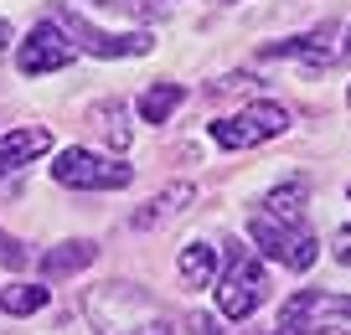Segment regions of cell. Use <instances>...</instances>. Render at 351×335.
<instances>
[{"mask_svg": "<svg viewBox=\"0 0 351 335\" xmlns=\"http://www.w3.org/2000/svg\"><path fill=\"white\" fill-rule=\"evenodd\" d=\"M52 181L57 186H73V191H119V186L134 181V171L124 160H104L93 150H62L52 160Z\"/></svg>", "mask_w": 351, "mask_h": 335, "instance_id": "277c9868", "label": "cell"}, {"mask_svg": "<svg viewBox=\"0 0 351 335\" xmlns=\"http://www.w3.org/2000/svg\"><path fill=\"white\" fill-rule=\"evenodd\" d=\"M99 258V248L93 243H57L52 253H42V273L47 279H67V273H77V269H88V263Z\"/></svg>", "mask_w": 351, "mask_h": 335, "instance_id": "30bf717a", "label": "cell"}, {"mask_svg": "<svg viewBox=\"0 0 351 335\" xmlns=\"http://www.w3.org/2000/svg\"><path fill=\"white\" fill-rule=\"evenodd\" d=\"M330 253H336V263H346V269H351V227H341V232H336Z\"/></svg>", "mask_w": 351, "mask_h": 335, "instance_id": "ac0fdd59", "label": "cell"}, {"mask_svg": "<svg viewBox=\"0 0 351 335\" xmlns=\"http://www.w3.org/2000/svg\"><path fill=\"white\" fill-rule=\"evenodd\" d=\"M5 47H11V26L0 21V52H5Z\"/></svg>", "mask_w": 351, "mask_h": 335, "instance_id": "ffe728a7", "label": "cell"}, {"mask_svg": "<svg viewBox=\"0 0 351 335\" xmlns=\"http://www.w3.org/2000/svg\"><path fill=\"white\" fill-rule=\"evenodd\" d=\"M212 273H217V253H212L207 243L181 248V284H186V289H207Z\"/></svg>", "mask_w": 351, "mask_h": 335, "instance_id": "4fadbf2b", "label": "cell"}, {"mask_svg": "<svg viewBox=\"0 0 351 335\" xmlns=\"http://www.w3.org/2000/svg\"><path fill=\"white\" fill-rule=\"evenodd\" d=\"M279 335H285V330H279Z\"/></svg>", "mask_w": 351, "mask_h": 335, "instance_id": "7402d4cb", "label": "cell"}, {"mask_svg": "<svg viewBox=\"0 0 351 335\" xmlns=\"http://www.w3.org/2000/svg\"><path fill=\"white\" fill-rule=\"evenodd\" d=\"M93 119H104V140H109L114 150H124V145L134 140V134H130V124H124V103H104L99 114H93Z\"/></svg>", "mask_w": 351, "mask_h": 335, "instance_id": "2e32d148", "label": "cell"}, {"mask_svg": "<svg viewBox=\"0 0 351 335\" xmlns=\"http://www.w3.org/2000/svg\"><path fill=\"white\" fill-rule=\"evenodd\" d=\"M346 103H351V88H346Z\"/></svg>", "mask_w": 351, "mask_h": 335, "instance_id": "44dd1931", "label": "cell"}, {"mask_svg": "<svg viewBox=\"0 0 351 335\" xmlns=\"http://www.w3.org/2000/svg\"><path fill=\"white\" fill-rule=\"evenodd\" d=\"M222 248H228V269H222V279H217V310L228 314V320H248V314L269 299V273H263V263L253 258L243 243H222Z\"/></svg>", "mask_w": 351, "mask_h": 335, "instance_id": "6da1fadb", "label": "cell"}, {"mask_svg": "<svg viewBox=\"0 0 351 335\" xmlns=\"http://www.w3.org/2000/svg\"><path fill=\"white\" fill-rule=\"evenodd\" d=\"M52 150V129H11V134H0V175L5 171H21V165H32L36 155Z\"/></svg>", "mask_w": 351, "mask_h": 335, "instance_id": "9c48e42d", "label": "cell"}, {"mask_svg": "<svg viewBox=\"0 0 351 335\" xmlns=\"http://www.w3.org/2000/svg\"><path fill=\"white\" fill-rule=\"evenodd\" d=\"M73 57H77V47H73V36H67L57 21H42V26H32V36H26V42L16 47V67H21L26 77L57 73V67H67Z\"/></svg>", "mask_w": 351, "mask_h": 335, "instance_id": "8992f818", "label": "cell"}, {"mask_svg": "<svg viewBox=\"0 0 351 335\" xmlns=\"http://www.w3.org/2000/svg\"><path fill=\"white\" fill-rule=\"evenodd\" d=\"M248 238L263 248V258L285 263V269H310V263H315V232H310L305 222H285V216L258 212L248 222Z\"/></svg>", "mask_w": 351, "mask_h": 335, "instance_id": "7a4b0ae2", "label": "cell"}, {"mask_svg": "<svg viewBox=\"0 0 351 335\" xmlns=\"http://www.w3.org/2000/svg\"><path fill=\"white\" fill-rule=\"evenodd\" d=\"M191 196H197V191H191L186 181H176L171 191H160L150 206H145V212H134V227H155V222H165V216L186 212V201H191Z\"/></svg>", "mask_w": 351, "mask_h": 335, "instance_id": "7c38bea8", "label": "cell"}, {"mask_svg": "<svg viewBox=\"0 0 351 335\" xmlns=\"http://www.w3.org/2000/svg\"><path fill=\"white\" fill-rule=\"evenodd\" d=\"M57 26L73 36V47H83V52H93V57H145L150 52V36L145 32L114 36V32H99L93 21H83L77 11H57Z\"/></svg>", "mask_w": 351, "mask_h": 335, "instance_id": "52a82bcc", "label": "cell"}, {"mask_svg": "<svg viewBox=\"0 0 351 335\" xmlns=\"http://www.w3.org/2000/svg\"><path fill=\"white\" fill-rule=\"evenodd\" d=\"M47 299L52 294L42 284H11V289H0V310L5 314H36V310H47Z\"/></svg>", "mask_w": 351, "mask_h": 335, "instance_id": "9a60e30c", "label": "cell"}, {"mask_svg": "<svg viewBox=\"0 0 351 335\" xmlns=\"http://www.w3.org/2000/svg\"><path fill=\"white\" fill-rule=\"evenodd\" d=\"M305 196H310V186L295 175V181L274 186V191L263 196V212H269V216H285V222H305V212H300V206H305Z\"/></svg>", "mask_w": 351, "mask_h": 335, "instance_id": "8fae6325", "label": "cell"}, {"mask_svg": "<svg viewBox=\"0 0 351 335\" xmlns=\"http://www.w3.org/2000/svg\"><path fill=\"white\" fill-rule=\"evenodd\" d=\"M341 26H320V32H305V36H289V42H269L258 57H274V62H305L310 73L330 67L341 57Z\"/></svg>", "mask_w": 351, "mask_h": 335, "instance_id": "ba28073f", "label": "cell"}, {"mask_svg": "<svg viewBox=\"0 0 351 335\" xmlns=\"http://www.w3.org/2000/svg\"><path fill=\"white\" fill-rule=\"evenodd\" d=\"M346 320H351V294H330V289H305L279 310L285 335H326Z\"/></svg>", "mask_w": 351, "mask_h": 335, "instance_id": "3957f363", "label": "cell"}, {"mask_svg": "<svg viewBox=\"0 0 351 335\" xmlns=\"http://www.w3.org/2000/svg\"><path fill=\"white\" fill-rule=\"evenodd\" d=\"M0 263H5V269H26V248L11 232H0Z\"/></svg>", "mask_w": 351, "mask_h": 335, "instance_id": "e0dca14e", "label": "cell"}, {"mask_svg": "<svg viewBox=\"0 0 351 335\" xmlns=\"http://www.w3.org/2000/svg\"><path fill=\"white\" fill-rule=\"evenodd\" d=\"M285 129H289V108H279V103H248L243 114L212 124V140H217L222 150H248V145H263V140H274V134H285Z\"/></svg>", "mask_w": 351, "mask_h": 335, "instance_id": "5b68a950", "label": "cell"}, {"mask_svg": "<svg viewBox=\"0 0 351 335\" xmlns=\"http://www.w3.org/2000/svg\"><path fill=\"white\" fill-rule=\"evenodd\" d=\"M119 335H171V325H165V320H150V325H130V330H119Z\"/></svg>", "mask_w": 351, "mask_h": 335, "instance_id": "d6986e66", "label": "cell"}, {"mask_svg": "<svg viewBox=\"0 0 351 335\" xmlns=\"http://www.w3.org/2000/svg\"><path fill=\"white\" fill-rule=\"evenodd\" d=\"M346 196H351V191H346Z\"/></svg>", "mask_w": 351, "mask_h": 335, "instance_id": "603a6c76", "label": "cell"}, {"mask_svg": "<svg viewBox=\"0 0 351 335\" xmlns=\"http://www.w3.org/2000/svg\"><path fill=\"white\" fill-rule=\"evenodd\" d=\"M181 98H186V88H181V83H155L150 93L140 98V119L145 124H165L176 108H181Z\"/></svg>", "mask_w": 351, "mask_h": 335, "instance_id": "5bb4252c", "label": "cell"}]
</instances>
